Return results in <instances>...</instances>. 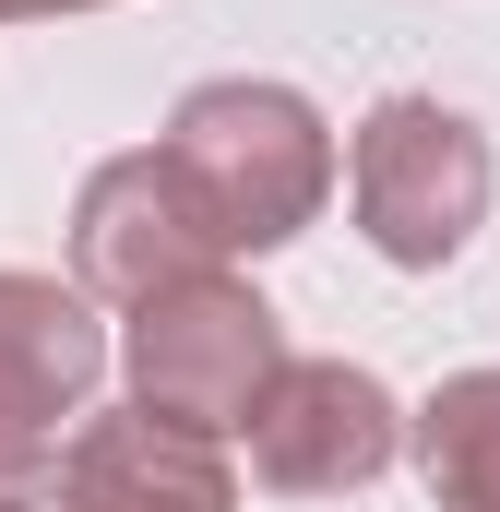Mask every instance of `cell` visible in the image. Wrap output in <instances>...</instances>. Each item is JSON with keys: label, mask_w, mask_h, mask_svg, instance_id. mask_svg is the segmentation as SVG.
I'll list each match as a JSON object with an SVG mask.
<instances>
[{"label": "cell", "mask_w": 500, "mask_h": 512, "mask_svg": "<svg viewBox=\"0 0 500 512\" xmlns=\"http://www.w3.org/2000/svg\"><path fill=\"white\" fill-rule=\"evenodd\" d=\"M0 512H239V489L203 429L131 405V417H84L48 465L0 477Z\"/></svg>", "instance_id": "cell-4"}, {"label": "cell", "mask_w": 500, "mask_h": 512, "mask_svg": "<svg viewBox=\"0 0 500 512\" xmlns=\"http://www.w3.org/2000/svg\"><path fill=\"white\" fill-rule=\"evenodd\" d=\"M96 370H108L96 298L60 274H0V477L48 465L60 417H84Z\"/></svg>", "instance_id": "cell-7"}, {"label": "cell", "mask_w": 500, "mask_h": 512, "mask_svg": "<svg viewBox=\"0 0 500 512\" xmlns=\"http://www.w3.org/2000/svg\"><path fill=\"white\" fill-rule=\"evenodd\" d=\"M346 191H358V227H370L381 262H453L489 215V143L441 96H381L358 120Z\"/></svg>", "instance_id": "cell-3"}, {"label": "cell", "mask_w": 500, "mask_h": 512, "mask_svg": "<svg viewBox=\"0 0 500 512\" xmlns=\"http://www.w3.org/2000/svg\"><path fill=\"white\" fill-rule=\"evenodd\" d=\"M215 262H227V239L191 203V179L167 167V143L108 155L84 179V203H72V274H84V298H131L143 310V298H167V286H191Z\"/></svg>", "instance_id": "cell-5"}, {"label": "cell", "mask_w": 500, "mask_h": 512, "mask_svg": "<svg viewBox=\"0 0 500 512\" xmlns=\"http://www.w3.org/2000/svg\"><path fill=\"white\" fill-rule=\"evenodd\" d=\"M24 12H84V0H0V24H24Z\"/></svg>", "instance_id": "cell-9"}, {"label": "cell", "mask_w": 500, "mask_h": 512, "mask_svg": "<svg viewBox=\"0 0 500 512\" xmlns=\"http://www.w3.org/2000/svg\"><path fill=\"white\" fill-rule=\"evenodd\" d=\"M393 393L346 358H286V382L262 393L250 417V477L286 489V501H334V489H370L393 465Z\"/></svg>", "instance_id": "cell-6"}, {"label": "cell", "mask_w": 500, "mask_h": 512, "mask_svg": "<svg viewBox=\"0 0 500 512\" xmlns=\"http://www.w3.org/2000/svg\"><path fill=\"white\" fill-rule=\"evenodd\" d=\"M167 167L191 179V203L215 215L227 251H274V239H298L322 215L334 131L310 120V96H286V84H203L167 120Z\"/></svg>", "instance_id": "cell-1"}, {"label": "cell", "mask_w": 500, "mask_h": 512, "mask_svg": "<svg viewBox=\"0 0 500 512\" xmlns=\"http://www.w3.org/2000/svg\"><path fill=\"white\" fill-rule=\"evenodd\" d=\"M417 465H429V501L441 512H500V370H465V382L429 393Z\"/></svg>", "instance_id": "cell-8"}, {"label": "cell", "mask_w": 500, "mask_h": 512, "mask_svg": "<svg viewBox=\"0 0 500 512\" xmlns=\"http://www.w3.org/2000/svg\"><path fill=\"white\" fill-rule=\"evenodd\" d=\"M274 382H286V334L227 274H191V286H167V298L131 310V393L155 417H179V429L215 441V429H250Z\"/></svg>", "instance_id": "cell-2"}]
</instances>
